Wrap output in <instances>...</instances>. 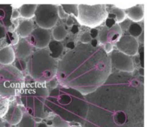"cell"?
<instances>
[{
    "label": "cell",
    "mask_w": 147,
    "mask_h": 127,
    "mask_svg": "<svg viewBox=\"0 0 147 127\" xmlns=\"http://www.w3.org/2000/svg\"><path fill=\"white\" fill-rule=\"evenodd\" d=\"M120 23V24H119V26H120L122 30L128 29L130 26V24H131V21L128 19H125V20L123 21L122 22H121Z\"/></svg>",
    "instance_id": "29"
},
{
    "label": "cell",
    "mask_w": 147,
    "mask_h": 127,
    "mask_svg": "<svg viewBox=\"0 0 147 127\" xmlns=\"http://www.w3.org/2000/svg\"><path fill=\"white\" fill-rule=\"evenodd\" d=\"M61 6L67 15H72L76 18L78 17V5H61Z\"/></svg>",
    "instance_id": "23"
},
{
    "label": "cell",
    "mask_w": 147,
    "mask_h": 127,
    "mask_svg": "<svg viewBox=\"0 0 147 127\" xmlns=\"http://www.w3.org/2000/svg\"><path fill=\"white\" fill-rule=\"evenodd\" d=\"M37 5H23L20 7V15L22 17L26 19L32 18L34 16Z\"/></svg>",
    "instance_id": "19"
},
{
    "label": "cell",
    "mask_w": 147,
    "mask_h": 127,
    "mask_svg": "<svg viewBox=\"0 0 147 127\" xmlns=\"http://www.w3.org/2000/svg\"><path fill=\"white\" fill-rule=\"evenodd\" d=\"M30 36V43L32 47L39 49H45L51 42V35L49 31L40 27L34 29Z\"/></svg>",
    "instance_id": "10"
},
{
    "label": "cell",
    "mask_w": 147,
    "mask_h": 127,
    "mask_svg": "<svg viewBox=\"0 0 147 127\" xmlns=\"http://www.w3.org/2000/svg\"><path fill=\"white\" fill-rule=\"evenodd\" d=\"M50 55L52 58L57 59L62 55L64 48L63 46L59 41L53 40L49 42L48 45Z\"/></svg>",
    "instance_id": "18"
},
{
    "label": "cell",
    "mask_w": 147,
    "mask_h": 127,
    "mask_svg": "<svg viewBox=\"0 0 147 127\" xmlns=\"http://www.w3.org/2000/svg\"><path fill=\"white\" fill-rule=\"evenodd\" d=\"M79 27L77 24H74L72 26L71 29V32L73 34L78 33L79 32Z\"/></svg>",
    "instance_id": "39"
},
{
    "label": "cell",
    "mask_w": 147,
    "mask_h": 127,
    "mask_svg": "<svg viewBox=\"0 0 147 127\" xmlns=\"http://www.w3.org/2000/svg\"><path fill=\"white\" fill-rule=\"evenodd\" d=\"M52 34L55 40L61 42L66 37L67 32L63 26L59 25L53 29Z\"/></svg>",
    "instance_id": "20"
},
{
    "label": "cell",
    "mask_w": 147,
    "mask_h": 127,
    "mask_svg": "<svg viewBox=\"0 0 147 127\" xmlns=\"http://www.w3.org/2000/svg\"><path fill=\"white\" fill-rule=\"evenodd\" d=\"M122 35V30L119 24L116 23L111 28L104 27L98 34V38L100 42L105 44L106 43L117 42Z\"/></svg>",
    "instance_id": "11"
},
{
    "label": "cell",
    "mask_w": 147,
    "mask_h": 127,
    "mask_svg": "<svg viewBox=\"0 0 147 127\" xmlns=\"http://www.w3.org/2000/svg\"><path fill=\"white\" fill-rule=\"evenodd\" d=\"M48 82H49V87L51 88H53V89H54V88H57V86H58L59 82H58V81H57V79H55V78Z\"/></svg>",
    "instance_id": "36"
},
{
    "label": "cell",
    "mask_w": 147,
    "mask_h": 127,
    "mask_svg": "<svg viewBox=\"0 0 147 127\" xmlns=\"http://www.w3.org/2000/svg\"><path fill=\"white\" fill-rule=\"evenodd\" d=\"M138 40H139L141 43H144V32H143V33L138 37Z\"/></svg>",
    "instance_id": "44"
},
{
    "label": "cell",
    "mask_w": 147,
    "mask_h": 127,
    "mask_svg": "<svg viewBox=\"0 0 147 127\" xmlns=\"http://www.w3.org/2000/svg\"><path fill=\"white\" fill-rule=\"evenodd\" d=\"M37 124L34 119L27 113H24L23 118L18 125V127H36Z\"/></svg>",
    "instance_id": "21"
},
{
    "label": "cell",
    "mask_w": 147,
    "mask_h": 127,
    "mask_svg": "<svg viewBox=\"0 0 147 127\" xmlns=\"http://www.w3.org/2000/svg\"><path fill=\"white\" fill-rule=\"evenodd\" d=\"M116 45L118 50L128 56H135L138 53L139 42L136 38L131 36H121Z\"/></svg>",
    "instance_id": "9"
},
{
    "label": "cell",
    "mask_w": 147,
    "mask_h": 127,
    "mask_svg": "<svg viewBox=\"0 0 147 127\" xmlns=\"http://www.w3.org/2000/svg\"><path fill=\"white\" fill-rule=\"evenodd\" d=\"M66 48H67L68 49H69L70 50H72L74 49L76 46H75V43L73 41H70L68 43L66 44Z\"/></svg>",
    "instance_id": "40"
},
{
    "label": "cell",
    "mask_w": 147,
    "mask_h": 127,
    "mask_svg": "<svg viewBox=\"0 0 147 127\" xmlns=\"http://www.w3.org/2000/svg\"><path fill=\"white\" fill-rule=\"evenodd\" d=\"M11 43L12 45H16L19 43V36L17 32H13L11 34Z\"/></svg>",
    "instance_id": "30"
},
{
    "label": "cell",
    "mask_w": 147,
    "mask_h": 127,
    "mask_svg": "<svg viewBox=\"0 0 147 127\" xmlns=\"http://www.w3.org/2000/svg\"><path fill=\"white\" fill-rule=\"evenodd\" d=\"M15 67L22 72L27 69V63L24 60L19 59L16 62Z\"/></svg>",
    "instance_id": "27"
},
{
    "label": "cell",
    "mask_w": 147,
    "mask_h": 127,
    "mask_svg": "<svg viewBox=\"0 0 147 127\" xmlns=\"http://www.w3.org/2000/svg\"><path fill=\"white\" fill-rule=\"evenodd\" d=\"M77 17L80 24L94 28L102 24L107 18L105 5H78Z\"/></svg>",
    "instance_id": "6"
},
{
    "label": "cell",
    "mask_w": 147,
    "mask_h": 127,
    "mask_svg": "<svg viewBox=\"0 0 147 127\" xmlns=\"http://www.w3.org/2000/svg\"><path fill=\"white\" fill-rule=\"evenodd\" d=\"M6 35V29L5 27L2 25H0V39L4 38Z\"/></svg>",
    "instance_id": "38"
},
{
    "label": "cell",
    "mask_w": 147,
    "mask_h": 127,
    "mask_svg": "<svg viewBox=\"0 0 147 127\" xmlns=\"http://www.w3.org/2000/svg\"><path fill=\"white\" fill-rule=\"evenodd\" d=\"M34 30V23L32 21L25 20L20 24L17 29V33L21 37L25 38L30 35Z\"/></svg>",
    "instance_id": "17"
},
{
    "label": "cell",
    "mask_w": 147,
    "mask_h": 127,
    "mask_svg": "<svg viewBox=\"0 0 147 127\" xmlns=\"http://www.w3.org/2000/svg\"><path fill=\"white\" fill-rule=\"evenodd\" d=\"M17 127V126H11V127Z\"/></svg>",
    "instance_id": "48"
},
{
    "label": "cell",
    "mask_w": 147,
    "mask_h": 127,
    "mask_svg": "<svg viewBox=\"0 0 147 127\" xmlns=\"http://www.w3.org/2000/svg\"><path fill=\"white\" fill-rule=\"evenodd\" d=\"M8 125L3 118H0V127H8Z\"/></svg>",
    "instance_id": "42"
},
{
    "label": "cell",
    "mask_w": 147,
    "mask_h": 127,
    "mask_svg": "<svg viewBox=\"0 0 147 127\" xmlns=\"http://www.w3.org/2000/svg\"><path fill=\"white\" fill-rule=\"evenodd\" d=\"M104 50L107 54L110 53H111L112 51L113 50V45L112 44L110 43H106L105 44L104 47L103 48Z\"/></svg>",
    "instance_id": "34"
},
{
    "label": "cell",
    "mask_w": 147,
    "mask_h": 127,
    "mask_svg": "<svg viewBox=\"0 0 147 127\" xmlns=\"http://www.w3.org/2000/svg\"><path fill=\"white\" fill-rule=\"evenodd\" d=\"M111 73L109 56L102 46L81 43L58 62L56 78L61 86L74 88L85 96L101 86Z\"/></svg>",
    "instance_id": "1"
},
{
    "label": "cell",
    "mask_w": 147,
    "mask_h": 127,
    "mask_svg": "<svg viewBox=\"0 0 147 127\" xmlns=\"http://www.w3.org/2000/svg\"><path fill=\"white\" fill-rule=\"evenodd\" d=\"M109 57L112 68L114 67L121 72L133 73L135 70L134 63L130 56L118 50H113Z\"/></svg>",
    "instance_id": "8"
},
{
    "label": "cell",
    "mask_w": 147,
    "mask_h": 127,
    "mask_svg": "<svg viewBox=\"0 0 147 127\" xmlns=\"http://www.w3.org/2000/svg\"><path fill=\"white\" fill-rule=\"evenodd\" d=\"M47 109L57 116H84L88 109L85 96L72 88L58 86L49 92L45 100V110Z\"/></svg>",
    "instance_id": "2"
},
{
    "label": "cell",
    "mask_w": 147,
    "mask_h": 127,
    "mask_svg": "<svg viewBox=\"0 0 147 127\" xmlns=\"http://www.w3.org/2000/svg\"><path fill=\"white\" fill-rule=\"evenodd\" d=\"M25 85V78L21 72L14 66H4L0 68V96H15Z\"/></svg>",
    "instance_id": "5"
},
{
    "label": "cell",
    "mask_w": 147,
    "mask_h": 127,
    "mask_svg": "<svg viewBox=\"0 0 147 127\" xmlns=\"http://www.w3.org/2000/svg\"><path fill=\"white\" fill-rule=\"evenodd\" d=\"M58 62L52 58L47 49H38L30 55L27 69L30 77L36 82L46 84L57 76Z\"/></svg>",
    "instance_id": "4"
},
{
    "label": "cell",
    "mask_w": 147,
    "mask_h": 127,
    "mask_svg": "<svg viewBox=\"0 0 147 127\" xmlns=\"http://www.w3.org/2000/svg\"><path fill=\"white\" fill-rule=\"evenodd\" d=\"M21 16L20 11H18L17 9H14L13 10L12 13H11V18L13 19H16L19 18V17Z\"/></svg>",
    "instance_id": "37"
},
{
    "label": "cell",
    "mask_w": 147,
    "mask_h": 127,
    "mask_svg": "<svg viewBox=\"0 0 147 127\" xmlns=\"http://www.w3.org/2000/svg\"><path fill=\"white\" fill-rule=\"evenodd\" d=\"M24 112L19 107L16 105L9 106L8 111L4 117V120L11 126L19 124L23 118Z\"/></svg>",
    "instance_id": "12"
},
{
    "label": "cell",
    "mask_w": 147,
    "mask_h": 127,
    "mask_svg": "<svg viewBox=\"0 0 147 127\" xmlns=\"http://www.w3.org/2000/svg\"><path fill=\"white\" fill-rule=\"evenodd\" d=\"M52 127H71L67 122L59 116H55L52 121Z\"/></svg>",
    "instance_id": "26"
},
{
    "label": "cell",
    "mask_w": 147,
    "mask_h": 127,
    "mask_svg": "<svg viewBox=\"0 0 147 127\" xmlns=\"http://www.w3.org/2000/svg\"><path fill=\"white\" fill-rule=\"evenodd\" d=\"M15 51L11 46L0 49V64L4 66L11 65L15 60Z\"/></svg>",
    "instance_id": "14"
},
{
    "label": "cell",
    "mask_w": 147,
    "mask_h": 127,
    "mask_svg": "<svg viewBox=\"0 0 147 127\" xmlns=\"http://www.w3.org/2000/svg\"><path fill=\"white\" fill-rule=\"evenodd\" d=\"M110 13L115 15V21L116 23H121L126 19V15L125 11L123 9L115 7L112 9Z\"/></svg>",
    "instance_id": "24"
},
{
    "label": "cell",
    "mask_w": 147,
    "mask_h": 127,
    "mask_svg": "<svg viewBox=\"0 0 147 127\" xmlns=\"http://www.w3.org/2000/svg\"><path fill=\"white\" fill-rule=\"evenodd\" d=\"M140 56V61L141 65L142 68H144V47H141V48L140 50L139 53Z\"/></svg>",
    "instance_id": "33"
},
{
    "label": "cell",
    "mask_w": 147,
    "mask_h": 127,
    "mask_svg": "<svg viewBox=\"0 0 147 127\" xmlns=\"http://www.w3.org/2000/svg\"><path fill=\"white\" fill-rule=\"evenodd\" d=\"M134 62L135 63V64H139L140 63V58L139 57V56H135V57H134Z\"/></svg>",
    "instance_id": "47"
},
{
    "label": "cell",
    "mask_w": 147,
    "mask_h": 127,
    "mask_svg": "<svg viewBox=\"0 0 147 127\" xmlns=\"http://www.w3.org/2000/svg\"><path fill=\"white\" fill-rule=\"evenodd\" d=\"M49 92L45 84L35 81L25 83L20 92L21 103L36 123H40L46 116L45 104Z\"/></svg>",
    "instance_id": "3"
},
{
    "label": "cell",
    "mask_w": 147,
    "mask_h": 127,
    "mask_svg": "<svg viewBox=\"0 0 147 127\" xmlns=\"http://www.w3.org/2000/svg\"><path fill=\"white\" fill-rule=\"evenodd\" d=\"M9 107V101L7 98L0 96V118H3Z\"/></svg>",
    "instance_id": "25"
},
{
    "label": "cell",
    "mask_w": 147,
    "mask_h": 127,
    "mask_svg": "<svg viewBox=\"0 0 147 127\" xmlns=\"http://www.w3.org/2000/svg\"><path fill=\"white\" fill-rule=\"evenodd\" d=\"M32 46L30 42L26 40H22L19 43L17 49V56L20 59L30 57L32 54Z\"/></svg>",
    "instance_id": "15"
},
{
    "label": "cell",
    "mask_w": 147,
    "mask_h": 127,
    "mask_svg": "<svg viewBox=\"0 0 147 127\" xmlns=\"http://www.w3.org/2000/svg\"><path fill=\"white\" fill-rule=\"evenodd\" d=\"M66 23L67 25H68V26H72L74 24V21L72 20V19H71V18H68L66 21Z\"/></svg>",
    "instance_id": "43"
},
{
    "label": "cell",
    "mask_w": 147,
    "mask_h": 127,
    "mask_svg": "<svg viewBox=\"0 0 147 127\" xmlns=\"http://www.w3.org/2000/svg\"><path fill=\"white\" fill-rule=\"evenodd\" d=\"M92 39L89 32H85L80 38V41L82 44H89Z\"/></svg>",
    "instance_id": "28"
},
{
    "label": "cell",
    "mask_w": 147,
    "mask_h": 127,
    "mask_svg": "<svg viewBox=\"0 0 147 127\" xmlns=\"http://www.w3.org/2000/svg\"><path fill=\"white\" fill-rule=\"evenodd\" d=\"M89 33L92 39H95L98 36L99 31L96 28H91V29L89 32Z\"/></svg>",
    "instance_id": "35"
},
{
    "label": "cell",
    "mask_w": 147,
    "mask_h": 127,
    "mask_svg": "<svg viewBox=\"0 0 147 127\" xmlns=\"http://www.w3.org/2000/svg\"><path fill=\"white\" fill-rule=\"evenodd\" d=\"M106 27L107 28H111L112 27L114 26L116 24V22L114 19L107 18L106 19Z\"/></svg>",
    "instance_id": "31"
},
{
    "label": "cell",
    "mask_w": 147,
    "mask_h": 127,
    "mask_svg": "<svg viewBox=\"0 0 147 127\" xmlns=\"http://www.w3.org/2000/svg\"><path fill=\"white\" fill-rule=\"evenodd\" d=\"M58 15L59 17L61 19H66V17L68 16V15H67L64 12L61 5L58 6Z\"/></svg>",
    "instance_id": "32"
},
{
    "label": "cell",
    "mask_w": 147,
    "mask_h": 127,
    "mask_svg": "<svg viewBox=\"0 0 147 127\" xmlns=\"http://www.w3.org/2000/svg\"><path fill=\"white\" fill-rule=\"evenodd\" d=\"M138 73H139L140 76L143 77L144 76V68H140L139 70H138Z\"/></svg>",
    "instance_id": "45"
},
{
    "label": "cell",
    "mask_w": 147,
    "mask_h": 127,
    "mask_svg": "<svg viewBox=\"0 0 147 127\" xmlns=\"http://www.w3.org/2000/svg\"><path fill=\"white\" fill-rule=\"evenodd\" d=\"M13 6L11 5H0V23L4 27L12 25L11 13Z\"/></svg>",
    "instance_id": "13"
},
{
    "label": "cell",
    "mask_w": 147,
    "mask_h": 127,
    "mask_svg": "<svg viewBox=\"0 0 147 127\" xmlns=\"http://www.w3.org/2000/svg\"><path fill=\"white\" fill-rule=\"evenodd\" d=\"M90 44L93 47H97L99 46L98 45V40L96 39H92L91 40Z\"/></svg>",
    "instance_id": "41"
},
{
    "label": "cell",
    "mask_w": 147,
    "mask_h": 127,
    "mask_svg": "<svg viewBox=\"0 0 147 127\" xmlns=\"http://www.w3.org/2000/svg\"><path fill=\"white\" fill-rule=\"evenodd\" d=\"M36 127H48V126L45 123L40 122L39 123L37 124Z\"/></svg>",
    "instance_id": "46"
},
{
    "label": "cell",
    "mask_w": 147,
    "mask_h": 127,
    "mask_svg": "<svg viewBox=\"0 0 147 127\" xmlns=\"http://www.w3.org/2000/svg\"><path fill=\"white\" fill-rule=\"evenodd\" d=\"M34 16L39 27L47 30L51 29L58 21V6L51 4L37 5Z\"/></svg>",
    "instance_id": "7"
},
{
    "label": "cell",
    "mask_w": 147,
    "mask_h": 127,
    "mask_svg": "<svg viewBox=\"0 0 147 127\" xmlns=\"http://www.w3.org/2000/svg\"><path fill=\"white\" fill-rule=\"evenodd\" d=\"M125 13L130 19L134 22H139L142 21L144 17V11L141 6H132L127 9Z\"/></svg>",
    "instance_id": "16"
},
{
    "label": "cell",
    "mask_w": 147,
    "mask_h": 127,
    "mask_svg": "<svg viewBox=\"0 0 147 127\" xmlns=\"http://www.w3.org/2000/svg\"><path fill=\"white\" fill-rule=\"evenodd\" d=\"M130 35L136 38L141 34L143 30L142 26L137 23H132L130 24L128 28Z\"/></svg>",
    "instance_id": "22"
}]
</instances>
